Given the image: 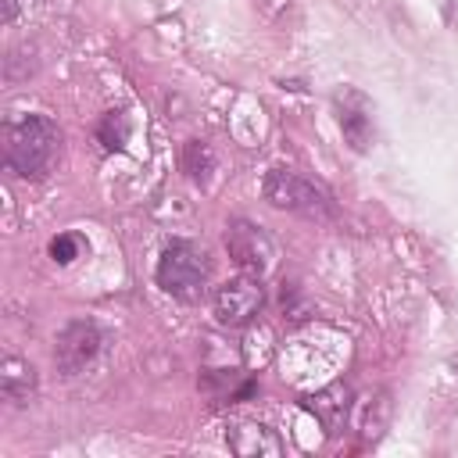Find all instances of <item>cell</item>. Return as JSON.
<instances>
[{
    "instance_id": "6da1fadb",
    "label": "cell",
    "mask_w": 458,
    "mask_h": 458,
    "mask_svg": "<svg viewBox=\"0 0 458 458\" xmlns=\"http://www.w3.org/2000/svg\"><path fill=\"white\" fill-rule=\"evenodd\" d=\"M61 147V132L43 114H18L4 125V161L18 175H47Z\"/></svg>"
},
{
    "instance_id": "7a4b0ae2",
    "label": "cell",
    "mask_w": 458,
    "mask_h": 458,
    "mask_svg": "<svg viewBox=\"0 0 458 458\" xmlns=\"http://www.w3.org/2000/svg\"><path fill=\"white\" fill-rule=\"evenodd\" d=\"M261 190H265V200L272 208H279V211L304 215V218H329L333 215L329 193L318 182H311L301 172H293V168H272L265 175V186Z\"/></svg>"
},
{
    "instance_id": "3957f363",
    "label": "cell",
    "mask_w": 458,
    "mask_h": 458,
    "mask_svg": "<svg viewBox=\"0 0 458 458\" xmlns=\"http://www.w3.org/2000/svg\"><path fill=\"white\" fill-rule=\"evenodd\" d=\"M154 279L165 293L179 297V301H197L208 286V258L186 243V240H175L161 250L157 258V268H154Z\"/></svg>"
},
{
    "instance_id": "277c9868",
    "label": "cell",
    "mask_w": 458,
    "mask_h": 458,
    "mask_svg": "<svg viewBox=\"0 0 458 458\" xmlns=\"http://www.w3.org/2000/svg\"><path fill=\"white\" fill-rule=\"evenodd\" d=\"M225 250L240 265V272L258 276V279L268 276L272 265H276V243H272V236L261 225L247 222V218L229 222V229H225Z\"/></svg>"
},
{
    "instance_id": "5b68a950",
    "label": "cell",
    "mask_w": 458,
    "mask_h": 458,
    "mask_svg": "<svg viewBox=\"0 0 458 458\" xmlns=\"http://www.w3.org/2000/svg\"><path fill=\"white\" fill-rule=\"evenodd\" d=\"M261 301H265L261 279L243 272V276L225 279L222 286H215L211 308H215V318H218L222 326H247V322L261 311Z\"/></svg>"
},
{
    "instance_id": "8992f818",
    "label": "cell",
    "mask_w": 458,
    "mask_h": 458,
    "mask_svg": "<svg viewBox=\"0 0 458 458\" xmlns=\"http://www.w3.org/2000/svg\"><path fill=\"white\" fill-rule=\"evenodd\" d=\"M100 351V333L93 322H68L54 340V365L61 376L82 372Z\"/></svg>"
},
{
    "instance_id": "52a82bcc",
    "label": "cell",
    "mask_w": 458,
    "mask_h": 458,
    "mask_svg": "<svg viewBox=\"0 0 458 458\" xmlns=\"http://www.w3.org/2000/svg\"><path fill=\"white\" fill-rule=\"evenodd\" d=\"M333 111H336V125H340L347 147L358 150V154L369 150V143H372V107H369V100L358 89H340L333 97Z\"/></svg>"
},
{
    "instance_id": "ba28073f",
    "label": "cell",
    "mask_w": 458,
    "mask_h": 458,
    "mask_svg": "<svg viewBox=\"0 0 458 458\" xmlns=\"http://www.w3.org/2000/svg\"><path fill=\"white\" fill-rule=\"evenodd\" d=\"M225 444H229V451L247 454V458L250 454H283V440L265 422H250V419L233 422L225 429Z\"/></svg>"
},
{
    "instance_id": "9c48e42d",
    "label": "cell",
    "mask_w": 458,
    "mask_h": 458,
    "mask_svg": "<svg viewBox=\"0 0 458 458\" xmlns=\"http://www.w3.org/2000/svg\"><path fill=\"white\" fill-rule=\"evenodd\" d=\"M308 408L326 426V433H340L344 422H347V411H351V390L347 386H329V390L308 397Z\"/></svg>"
},
{
    "instance_id": "30bf717a",
    "label": "cell",
    "mask_w": 458,
    "mask_h": 458,
    "mask_svg": "<svg viewBox=\"0 0 458 458\" xmlns=\"http://www.w3.org/2000/svg\"><path fill=\"white\" fill-rule=\"evenodd\" d=\"M32 386H36L32 365H25V361H18V358H7V361H4V372H0V390H4L11 401L21 404V401H29Z\"/></svg>"
},
{
    "instance_id": "8fae6325",
    "label": "cell",
    "mask_w": 458,
    "mask_h": 458,
    "mask_svg": "<svg viewBox=\"0 0 458 458\" xmlns=\"http://www.w3.org/2000/svg\"><path fill=\"white\" fill-rule=\"evenodd\" d=\"M182 165H186V172H190L193 182H208V175H211V168H215L211 147L200 143V140H193V143L186 147V154H182Z\"/></svg>"
},
{
    "instance_id": "7c38bea8",
    "label": "cell",
    "mask_w": 458,
    "mask_h": 458,
    "mask_svg": "<svg viewBox=\"0 0 458 458\" xmlns=\"http://www.w3.org/2000/svg\"><path fill=\"white\" fill-rule=\"evenodd\" d=\"M100 140H104V147H107V150L125 147V140H129V122H125V114H122V111L104 114V122H100Z\"/></svg>"
},
{
    "instance_id": "4fadbf2b",
    "label": "cell",
    "mask_w": 458,
    "mask_h": 458,
    "mask_svg": "<svg viewBox=\"0 0 458 458\" xmlns=\"http://www.w3.org/2000/svg\"><path fill=\"white\" fill-rule=\"evenodd\" d=\"M79 254H82V240H79V236L61 233V236L50 240V258H54L57 265H68V261H75Z\"/></svg>"
},
{
    "instance_id": "5bb4252c",
    "label": "cell",
    "mask_w": 458,
    "mask_h": 458,
    "mask_svg": "<svg viewBox=\"0 0 458 458\" xmlns=\"http://www.w3.org/2000/svg\"><path fill=\"white\" fill-rule=\"evenodd\" d=\"M454 369H458V358H454Z\"/></svg>"
}]
</instances>
